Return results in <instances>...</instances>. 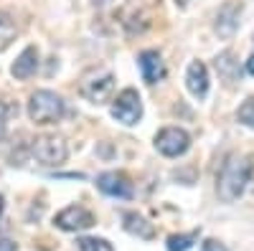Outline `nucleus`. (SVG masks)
Listing matches in <instances>:
<instances>
[{
	"mask_svg": "<svg viewBox=\"0 0 254 251\" xmlns=\"http://www.w3.org/2000/svg\"><path fill=\"white\" fill-rule=\"evenodd\" d=\"M254 170V157L252 155H229L226 162L221 165V173L216 178V193L221 201L231 203L242 198L247 191V183Z\"/></svg>",
	"mask_w": 254,
	"mask_h": 251,
	"instance_id": "f257e3e1",
	"label": "nucleus"
},
{
	"mask_svg": "<svg viewBox=\"0 0 254 251\" xmlns=\"http://www.w3.org/2000/svg\"><path fill=\"white\" fill-rule=\"evenodd\" d=\"M28 117L36 124H56L64 117V99L49 89L33 92L28 101Z\"/></svg>",
	"mask_w": 254,
	"mask_h": 251,
	"instance_id": "f03ea898",
	"label": "nucleus"
},
{
	"mask_svg": "<svg viewBox=\"0 0 254 251\" xmlns=\"http://www.w3.org/2000/svg\"><path fill=\"white\" fill-rule=\"evenodd\" d=\"M31 152H33V157H36L41 165L56 167V165H61L64 160H66L69 148H66V142H64L61 137H56V135H44V137L33 140Z\"/></svg>",
	"mask_w": 254,
	"mask_h": 251,
	"instance_id": "7ed1b4c3",
	"label": "nucleus"
},
{
	"mask_svg": "<svg viewBox=\"0 0 254 251\" xmlns=\"http://www.w3.org/2000/svg\"><path fill=\"white\" fill-rule=\"evenodd\" d=\"M112 117L125 124V127H132L142 119V101H140V94L135 89H125L117 94V99L112 101Z\"/></svg>",
	"mask_w": 254,
	"mask_h": 251,
	"instance_id": "20e7f679",
	"label": "nucleus"
},
{
	"mask_svg": "<svg viewBox=\"0 0 254 251\" xmlns=\"http://www.w3.org/2000/svg\"><path fill=\"white\" fill-rule=\"evenodd\" d=\"M112 92H115V76L110 71H92L81 81V94L87 97L92 104L110 101Z\"/></svg>",
	"mask_w": 254,
	"mask_h": 251,
	"instance_id": "39448f33",
	"label": "nucleus"
},
{
	"mask_svg": "<svg viewBox=\"0 0 254 251\" xmlns=\"http://www.w3.org/2000/svg\"><path fill=\"white\" fill-rule=\"evenodd\" d=\"M155 148L165 157H178V155H183L190 148V137L181 127H165V130H160L155 135Z\"/></svg>",
	"mask_w": 254,
	"mask_h": 251,
	"instance_id": "423d86ee",
	"label": "nucleus"
},
{
	"mask_svg": "<svg viewBox=\"0 0 254 251\" xmlns=\"http://www.w3.org/2000/svg\"><path fill=\"white\" fill-rule=\"evenodd\" d=\"M54 223L61 231H84V228L94 226V216H92V211H87V208H81V205H69V208H64L61 213H56Z\"/></svg>",
	"mask_w": 254,
	"mask_h": 251,
	"instance_id": "0eeeda50",
	"label": "nucleus"
},
{
	"mask_svg": "<svg viewBox=\"0 0 254 251\" xmlns=\"http://www.w3.org/2000/svg\"><path fill=\"white\" fill-rule=\"evenodd\" d=\"M239 15H242V3L239 0H229L224 3L216 13V20H214V31L221 36V38H231L239 28Z\"/></svg>",
	"mask_w": 254,
	"mask_h": 251,
	"instance_id": "6e6552de",
	"label": "nucleus"
},
{
	"mask_svg": "<svg viewBox=\"0 0 254 251\" xmlns=\"http://www.w3.org/2000/svg\"><path fill=\"white\" fill-rule=\"evenodd\" d=\"M97 188L104 193V196H112V198H125L130 201L135 196L132 191V183L127 180L122 173H102L97 178Z\"/></svg>",
	"mask_w": 254,
	"mask_h": 251,
	"instance_id": "1a4fd4ad",
	"label": "nucleus"
},
{
	"mask_svg": "<svg viewBox=\"0 0 254 251\" xmlns=\"http://www.w3.org/2000/svg\"><path fill=\"white\" fill-rule=\"evenodd\" d=\"M137 66H140V74L147 84H158L165 76V64H163L158 51H142L137 56Z\"/></svg>",
	"mask_w": 254,
	"mask_h": 251,
	"instance_id": "9d476101",
	"label": "nucleus"
},
{
	"mask_svg": "<svg viewBox=\"0 0 254 251\" xmlns=\"http://www.w3.org/2000/svg\"><path fill=\"white\" fill-rule=\"evenodd\" d=\"M186 87L196 99H203L208 94V69L201 61H193L186 71Z\"/></svg>",
	"mask_w": 254,
	"mask_h": 251,
	"instance_id": "9b49d317",
	"label": "nucleus"
},
{
	"mask_svg": "<svg viewBox=\"0 0 254 251\" xmlns=\"http://www.w3.org/2000/svg\"><path fill=\"white\" fill-rule=\"evenodd\" d=\"M36 69H38V49L28 46V49L20 51V56L15 58V64H13L10 71H13L15 79H28V76L36 74Z\"/></svg>",
	"mask_w": 254,
	"mask_h": 251,
	"instance_id": "f8f14e48",
	"label": "nucleus"
},
{
	"mask_svg": "<svg viewBox=\"0 0 254 251\" xmlns=\"http://www.w3.org/2000/svg\"><path fill=\"white\" fill-rule=\"evenodd\" d=\"M122 221H125V231L127 234H135L137 239H153L155 236V228H153V223H147L140 213H125L122 216Z\"/></svg>",
	"mask_w": 254,
	"mask_h": 251,
	"instance_id": "ddd939ff",
	"label": "nucleus"
},
{
	"mask_svg": "<svg viewBox=\"0 0 254 251\" xmlns=\"http://www.w3.org/2000/svg\"><path fill=\"white\" fill-rule=\"evenodd\" d=\"M216 71L224 81H237L239 76V61L234 56V51H224L219 58H216Z\"/></svg>",
	"mask_w": 254,
	"mask_h": 251,
	"instance_id": "4468645a",
	"label": "nucleus"
},
{
	"mask_svg": "<svg viewBox=\"0 0 254 251\" xmlns=\"http://www.w3.org/2000/svg\"><path fill=\"white\" fill-rule=\"evenodd\" d=\"M15 33H18V28H15V20L5 13V10H0V51H5L13 41H15Z\"/></svg>",
	"mask_w": 254,
	"mask_h": 251,
	"instance_id": "2eb2a0df",
	"label": "nucleus"
},
{
	"mask_svg": "<svg viewBox=\"0 0 254 251\" xmlns=\"http://www.w3.org/2000/svg\"><path fill=\"white\" fill-rule=\"evenodd\" d=\"M198 239V231H193V234H173V236H168V241H165V246H168V251H188L190 246H193V241Z\"/></svg>",
	"mask_w": 254,
	"mask_h": 251,
	"instance_id": "dca6fc26",
	"label": "nucleus"
},
{
	"mask_svg": "<svg viewBox=\"0 0 254 251\" xmlns=\"http://www.w3.org/2000/svg\"><path fill=\"white\" fill-rule=\"evenodd\" d=\"M79 251H115L110 241L104 239H92V236H84L79 239Z\"/></svg>",
	"mask_w": 254,
	"mask_h": 251,
	"instance_id": "f3484780",
	"label": "nucleus"
},
{
	"mask_svg": "<svg viewBox=\"0 0 254 251\" xmlns=\"http://www.w3.org/2000/svg\"><path fill=\"white\" fill-rule=\"evenodd\" d=\"M237 119H239L242 124H247V127H254V97H249L242 107H239Z\"/></svg>",
	"mask_w": 254,
	"mask_h": 251,
	"instance_id": "a211bd4d",
	"label": "nucleus"
},
{
	"mask_svg": "<svg viewBox=\"0 0 254 251\" xmlns=\"http://www.w3.org/2000/svg\"><path fill=\"white\" fill-rule=\"evenodd\" d=\"M201 251H226V246L221 241H216V239H208V241H203Z\"/></svg>",
	"mask_w": 254,
	"mask_h": 251,
	"instance_id": "6ab92c4d",
	"label": "nucleus"
},
{
	"mask_svg": "<svg viewBox=\"0 0 254 251\" xmlns=\"http://www.w3.org/2000/svg\"><path fill=\"white\" fill-rule=\"evenodd\" d=\"M5 124H8V109H5V104L0 101V140L5 137Z\"/></svg>",
	"mask_w": 254,
	"mask_h": 251,
	"instance_id": "aec40b11",
	"label": "nucleus"
},
{
	"mask_svg": "<svg viewBox=\"0 0 254 251\" xmlns=\"http://www.w3.org/2000/svg\"><path fill=\"white\" fill-rule=\"evenodd\" d=\"M0 251H15V244L8 241V239H3V241H0Z\"/></svg>",
	"mask_w": 254,
	"mask_h": 251,
	"instance_id": "412c9836",
	"label": "nucleus"
},
{
	"mask_svg": "<svg viewBox=\"0 0 254 251\" xmlns=\"http://www.w3.org/2000/svg\"><path fill=\"white\" fill-rule=\"evenodd\" d=\"M244 69H247V74H252L254 76V53L247 58V64H244Z\"/></svg>",
	"mask_w": 254,
	"mask_h": 251,
	"instance_id": "4be33fe9",
	"label": "nucleus"
},
{
	"mask_svg": "<svg viewBox=\"0 0 254 251\" xmlns=\"http://www.w3.org/2000/svg\"><path fill=\"white\" fill-rule=\"evenodd\" d=\"M107 3H110V0H94V5H97V8H102V5H107Z\"/></svg>",
	"mask_w": 254,
	"mask_h": 251,
	"instance_id": "5701e85b",
	"label": "nucleus"
},
{
	"mask_svg": "<svg viewBox=\"0 0 254 251\" xmlns=\"http://www.w3.org/2000/svg\"><path fill=\"white\" fill-rule=\"evenodd\" d=\"M0 208H3V198H0Z\"/></svg>",
	"mask_w": 254,
	"mask_h": 251,
	"instance_id": "b1692460",
	"label": "nucleus"
}]
</instances>
